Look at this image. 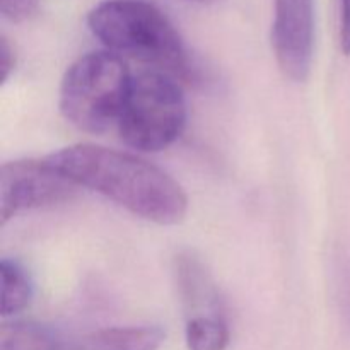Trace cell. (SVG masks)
I'll return each instance as SVG.
<instances>
[{"label":"cell","instance_id":"1","mask_svg":"<svg viewBox=\"0 0 350 350\" xmlns=\"http://www.w3.org/2000/svg\"><path fill=\"white\" fill-rule=\"evenodd\" d=\"M55 171L115 202L130 214L159 226H176L187 217L188 197L166 171L130 152L74 144L44 157Z\"/></svg>","mask_w":350,"mask_h":350},{"label":"cell","instance_id":"2","mask_svg":"<svg viewBox=\"0 0 350 350\" xmlns=\"http://www.w3.org/2000/svg\"><path fill=\"white\" fill-rule=\"evenodd\" d=\"M91 33L106 50L150 65L181 82L198 79V68L174 24L147 0H105L88 16Z\"/></svg>","mask_w":350,"mask_h":350},{"label":"cell","instance_id":"3","mask_svg":"<svg viewBox=\"0 0 350 350\" xmlns=\"http://www.w3.org/2000/svg\"><path fill=\"white\" fill-rule=\"evenodd\" d=\"M132 79L125 60L113 51L82 55L62 79V115L82 132L105 133L118 125Z\"/></svg>","mask_w":350,"mask_h":350},{"label":"cell","instance_id":"4","mask_svg":"<svg viewBox=\"0 0 350 350\" xmlns=\"http://www.w3.org/2000/svg\"><path fill=\"white\" fill-rule=\"evenodd\" d=\"M187 118V99L178 79L150 68L132 79L116 129L137 152H161L180 139Z\"/></svg>","mask_w":350,"mask_h":350},{"label":"cell","instance_id":"5","mask_svg":"<svg viewBox=\"0 0 350 350\" xmlns=\"http://www.w3.org/2000/svg\"><path fill=\"white\" fill-rule=\"evenodd\" d=\"M77 188L44 159L3 163L0 167V226L3 228L21 212L72 200Z\"/></svg>","mask_w":350,"mask_h":350},{"label":"cell","instance_id":"6","mask_svg":"<svg viewBox=\"0 0 350 350\" xmlns=\"http://www.w3.org/2000/svg\"><path fill=\"white\" fill-rule=\"evenodd\" d=\"M272 46L286 77H310L314 44V0H273Z\"/></svg>","mask_w":350,"mask_h":350},{"label":"cell","instance_id":"7","mask_svg":"<svg viewBox=\"0 0 350 350\" xmlns=\"http://www.w3.org/2000/svg\"><path fill=\"white\" fill-rule=\"evenodd\" d=\"M166 332L156 325L108 327L68 338L67 350H159Z\"/></svg>","mask_w":350,"mask_h":350},{"label":"cell","instance_id":"8","mask_svg":"<svg viewBox=\"0 0 350 350\" xmlns=\"http://www.w3.org/2000/svg\"><path fill=\"white\" fill-rule=\"evenodd\" d=\"M178 289L188 310V317L195 314H222L221 299L207 270L193 255H180L174 267Z\"/></svg>","mask_w":350,"mask_h":350},{"label":"cell","instance_id":"9","mask_svg":"<svg viewBox=\"0 0 350 350\" xmlns=\"http://www.w3.org/2000/svg\"><path fill=\"white\" fill-rule=\"evenodd\" d=\"M68 338L48 325L33 320L3 321L0 350H67Z\"/></svg>","mask_w":350,"mask_h":350},{"label":"cell","instance_id":"10","mask_svg":"<svg viewBox=\"0 0 350 350\" xmlns=\"http://www.w3.org/2000/svg\"><path fill=\"white\" fill-rule=\"evenodd\" d=\"M0 279H2V294H0V314L3 320L14 318L23 313L33 299V282L29 273L16 260L2 258L0 262Z\"/></svg>","mask_w":350,"mask_h":350},{"label":"cell","instance_id":"11","mask_svg":"<svg viewBox=\"0 0 350 350\" xmlns=\"http://www.w3.org/2000/svg\"><path fill=\"white\" fill-rule=\"evenodd\" d=\"M185 340L188 350H226L231 330L224 314H195L187 320Z\"/></svg>","mask_w":350,"mask_h":350},{"label":"cell","instance_id":"12","mask_svg":"<svg viewBox=\"0 0 350 350\" xmlns=\"http://www.w3.org/2000/svg\"><path fill=\"white\" fill-rule=\"evenodd\" d=\"M40 9V0H0V14L3 19L14 24L29 21L36 16Z\"/></svg>","mask_w":350,"mask_h":350},{"label":"cell","instance_id":"13","mask_svg":"<svg viewBox=\"0 0 350 350\" xmlns=\"http://www.w3.org/2000/svg\"><path fill=\"white\" fill-rule=\"evenodd\" d=\"M17 57L16 50H14L12 43L9 38L2 36L0 38V84H5L10 79L12 72L16 70Z\"/></svg>","mask_w":350,"mask_h":350},{"label":"cell","instance_id":"14","mask_svg":"<svg viewBox=\"0 0 350 350\" xmlns=\"http://www.w3.org/2000/svg\"><path fill=\"white\" fill-rule=\"evenodd\" d=\"M340 46L350 55V0H340Z\"/></svg>","mask_w":350,"mask_h":350},{"label":"cell","instance_id":"15","mask_svg":"<svg viewBox=\"0 0 350 350\" xmlns=\"http://www.w3.org/2000/svg\"><path fill=\"white\" fill-rule=\"evenodd\" d=\"M195 2H200V3H215V2H221V0H195Z\"/></svg>","mask_w":350,"mask_h":350}]
</instances>
